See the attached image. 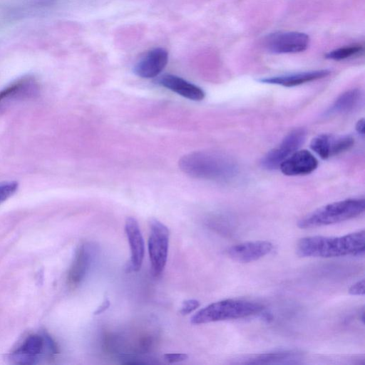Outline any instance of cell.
Here are the masks:
<instances>
[{
	"instance_id": "cell-6",
	"label": "cell",
	"mask_w": 365,
	"mask_h": 365,
	"mask_svg": "<svg viewBox=\"0 0 365 365\" xmlns=\"http://www.w3.org/2000/svg\"><path fill=\"white\" fill-rule=\"evenodd\" d=\"M56 353L54 342L48 336L38 334H31L15 349L11 359L19 364H33L41 359L45 351Z\"/></svg>"
},
{
	"instance_id": "cell-7",
	"label": "cell",
	"mask_w": 365,
	"mask_h": 365,
	"mask_svg": "<svg viewBox=\"0 0 365 365\" xmlns=\"http://www.w3.org/2000/svg\"><path fill=\"white\" fill-rule=\"evenodd\" d=\"M39 92L40 86L34 77L26 76L16 80L0 91V112L19 102L35 98Z\"/></svg>"
},
{
	"instance_id": "cell-2",
	"label": "cell",
	"mask_w": 365,
	"mask_h": 365,
	"mask_svg": "<svg viewBox=\"0 0 365 365\" xmlns=\"http://www.w3.org/2000/svg\"><path fill=\"white\" fill-rule=\"evenodd\" d=\"M180 169L190 177L227 181L237 172L235 162L229 156L214 151H195L183 155L178 162Z\"/></svg>"
},
{
	"instance_id": "cell-3",
	"label": "cell",
	"mask_w": 365,
	"mask_h": 365,
	"mask_svg": "<svg viewBox=\"0 0 365 365\" xmlns=\"http://www.w3.org/2000/svg\"><path fill=\"white\" fill-rule=\"evenodd\" d=\"M365 210L364 198L346 199L322 206L302 217L297 223L301 229L332 225L356 217Z\"/></svg>"
},
{
	"instance_id": "cell-1",
	"label": "cell",
	"mask_w": 365,
	"mask_h": 365,
	"mask_svg": "<svg viewBox=\"0 0 365 365\" xmlns=\"http://www.w3.org/2000/svg\"><path fill=\"white\" fill-rule=\"evenodd\" d=\"M303 257L361 256L365 251L364 230L341 237L311 236L299 240L296 249Z\"/></svg>"
},
{
	"instance_id": "cell-9",
	"label": "cell",
	"mask_w": 365,
	"mask_h": 365,
	"mask_svg": "<svg viewBox=\"0 0 365 365\" xmlns=\"http://www.w3.org/2000/svg\"><path fill=\"white\" fill-rule=\"evenodd\" d=\"M309 43V36L298 31L271 34L264 40L265 48L273 53H299L305 51Z\"/></svg>"
},
{
	"instance_id": "cell-19",
	"label": "cell",
	"mask_w": 365,
	"mask_h": 365,
	"mask_svg": "<svg viewBox=\"0 0 365 365\" xmlns=\"http://www.w3.org/2000/svg\"><path fill=\"white\" fill-rule=\"evenodd\" d=\"M354 143V138L350 135H331L329 141L330 157L341 153L351 148Z\"/></svg>"
},
{
	"instance_id": "cell-4",
	"label": "cell",
	"mask_w": 365,
	"mask_h": 365,
	"mask_svg": "<svg viewBox=\"0 0 365 365\" xmlns=\"http://www.w3.org/2000/svg\"><path fill=\"white\" fill-rule=\"evenodd\" d=\"M264 306L258 302L227 299L213 302L197 312L190 322L202 324L228 319H240L261 312Z\"/></svg>"
},
{
	"instance_id": "cell-17",
	"label": "cell",
	"mask_w": 365,
	"mask_h": 365,
	"mask_svg": "<svg viewBox=\"0 0 365 365\" xmlns=\"http://www.w3.org/2000/svg\"><path fill=\"white\" fill-rule=\"evenodd\" d=\"M329 74V70L322 69L267 77L259 79L258 81L263 83L279 85L284 87H293L323 78Z\"/></svg>"
},
{
	"instance_id": "cell-13",
	"label": "cell",
	"mask_w": 365,
	"mask_h": 365,
	"mask_svg": "<svg viewBox=\"0 0 365 365\" xmlns=\"http://www.w3.org/2000/svg\"><path fill=\"white\" fill-rule=\"evenodd\" d=\"M125 232L129 243L130 259L129 269L133 272L140 269L145 253L143 237L138 221L133 217H128L125 222Z\"/></svg>"
},
{
	"instance_id": "cell-21",
	"label": "cell",
	"mask_w": 365,
	"mask_h": 365,
	"mask_svg": "<svg viewBox=\"0 0 365 365\" xmlns=\"http://www.w3.org/2000/svg\"><path fill=\"white\" fill-rule=\"evenodd\" d=\"M363 47L360 45H351L333 50L325 55L327 59L341 61L353 56L361 51Z\"/></svg>"
},
{
	"instance_id": "cell-22",
	"label": "cell",
	"mask_w": 365,
	"mask_h": 365,
	"mask_svg": "<svg viewBox=\"0 0 365 365\" xmlns=\"http://www.w3.org/2000/svg\"><path fill=\"white\" fill-rule=\"evenodd\" d=\"M19 187L16 181H5L0 182V205L11 197Z\"/></svg>"
},
{
	"instance_id": "cell-16",
	"label": "cell",
	"mask_w": 365,
	"mask_h": 365,
	"mask_svg": "<svg viewBox=\"0 0 365 365\" xmlns=\"http://www.w3.org/2000/svg\"><path fill=\"white\" fill-rule=\"evenodd\" d=\"M158 83L190 100L201 101L205 96L201 88L175 75H163L158 79Z\"/></svg>"
},
{
	"instance_id": "cell-10",
	"label": "cell",
	"mask_w": 365,
	"mask_h": 365,
	"mask_svg": "<svg viewBox=\"0 0 365 365\" xmlns=\"http://www.w3.org/2000/svg\"><path fill=\"white\" fill-rule=\"evenodd\" d=\"M95 248L90 243H82L77 248L69 268L67 283L71 288L78 287L86 277L93 259Z\"/></svg>"
},
{
	"instance_id": "cell-18",
	"label": "cell",
	"mask_w": 365,
	"mask_h": 365,
	"mask_svg": "<svg viewBox=\"0 0 365 365\" xmlns=\"http://www.w3.org/2000/svg\"><path fill=\"white\" fill-rule=\"evenodd\" d=\"M362 93L359 89H351L339 96L328 109L327 115L346 113L358 106Z\"/></svg>"
},
{
	"instance_id": "cell-26",
	"label": "cell",
	"mask_w": 365,
	"mask_h": 365,
	"mask_svg": "<svg viewBox=\"0 0 365 365\" xmlns=\"http://www.w3.org/2000/svg\"><path fill=\"white\" fill-rule=\"evenodd\" d=\"M364 119L361 118L357 122L356 125V131L361 135H364Z\"/></svg>"
},
{
	"instance_id": "cell-20",
	"label": "cell",
	"mask_w": 365,
	"mask_h": 365,
	"mask_svg": "<svg viewBox=\"0 0 365 365\" xmlns=\"http://www.w3.org/2000/svg\"><path fill=\"white\" fill-rule=\"evenodd\" d=\"M331 134H321L314 138L310 143L311 149L322 159L330 158L329 140Z\"/></svg>"
},
{
	"instance_id": "cell-14",
	"label": "cell",
	"mask_w": 365,
	"mask_h": 365,
	"mask_svg": "<svg viewBox=\"0 0 365 365\" xmlns=\"http://www.w3.org/2000/svg\"><path fill=\"white\" fill-rule=\"evenodd\" d=\"M318 166V160L307 150H297L279 165L281 172L287 176L304 175L312 173Z\"/></svg>"
},
{
	"instance_id": "cell-11",
	"label": "cell",
	"mask_w": 365,
	"mask_h": 365,
	"mask_svg": "<svg viewBox=\"0 0 365 365\" xmlns=\"http://www.w3.org/2000/svg\"><path fill=\"white\" fill-rule=\"evenodd\" d=\"M168 62V53L161 47L154 48L147 51L135 63L133 73L143 78H150L158 76Z\"/></svg>"
},
{
	"instance_id": "cell-12",
	"label": "cell",
	"mask_w": 365,
	"mask_h": 365,
	"mask_svg": "<svg viewBox=\"0 0 365 365\" xmlns=\"http://www.w3.org/2000/svg\"><path fill=\"white\" fill-rule=\"evenodd\" d=\"M273 245L266 240H257L237 244L226 250L227 255L232 259L242 263L257 260L268 255Z\"/></svg>"
},
{
	"instance_id": "cell-25",
	"label": "cell",
	"mask_w": 365,
	"mask_h": 365,
	"mask_svg": "<svg viewBox=\"0 0 365 365\" xmlns=\"http://www.w3.org/2000/svg\"><path fill=\"white\" fill-rule=\"evenodd\" d=\"M349 293L351 295H364L365 280L362 279L352 284L349 289Z\"/></svg>"
},
{
	"instance_id": "cell-27",
	"label": "cell",
	"mask_w": 365,
	"mask_h": 365,
	"mask_svg": "<svg viewBox=\"0 0 365 365\" xmlns=\"http://www.w3.org/2000/svg\"><path fill=\"white\" fill-rule=\"evenodd\" d=\"M110 305V302L108 299H105L103 302L101 304V306L97 309L95 312V314H100L105 311Z\"/></svg>"
},
{
	"instance_id": "cell-5",
	"label": "cell",
	"mask_w": 365,
	"mask_h": 365,
	"mask_svg": "<svg viewBox=\"0 0 365 365\" xmlns=\"http://www.w3.org/2000/svg\"><path fill=\"white\" fill-rule=\"evenodd\" d=\"M150 235L148 242L151 272L155 277L163 272L168 259L170 232L159 220L152 218L149 221Z\"/></svg>"
},
{
	"instance_id": "cell-8",
	"label": "cell",
	"mask_w": 365,
	"mask_h": 365,
	"mask_svg": "<svg viewBox=\"0 0 365 365\" xmlns=\"http://www.w3.org/2000/svg\"><path fill=\"white\" fill-rule=\"evenodd\" d=\"M306 131L298 128L287 134L279 145L269 150L262 159L261 165L266 170H273L303 144Z\"/></svg>"
},
{
	"instance_id": "cell-15",
	"label": "cell",
	"mask_w": 365,
	"mask_h": 365,
	"mask_svg": "<svg viewBox=\"0 0 365 365\" xmlns=\"http://www.w3.org/2000/svg\"><path fill=\"white\" fill-rule=\"evenodd\" d=\"M302 356V352L297 350L280 349L241 357L237 359L238 361L236 363L242 364H286L297 361Z\"/></svg>"
},
{
	"instance_id": "cell-23",
	"label": "cell",
	"mask_w": 365,
	"mask_h": 365,
	"mask_svg": "<svg viewBox=\"0 0 365 365\" xmlns=\"http://www.w3.org/2000/svg\"><path fill=\"white\" fill-rule=\"evenodd\" d=\"M200 303L197 299H187L182 302L180 313L182 315H187L197 309Z\"/></svg>"
},
{
	"instance_id": "cell-24",
	"label": "cell",
	"mask_w": 365,
	"mask_h": 365,
	"mask_svg": "<svg viewBox=\"0 0 365 365\" xmlns=\"http://www.w3.org/2000/svg\"><path fill=\"white\" fill-rule=\"evenodd\" d=\"M164 360L170 364L178 363L187 360L188 356L184 353H169L163 356Z\"/></svg>"
}]
</instances>
